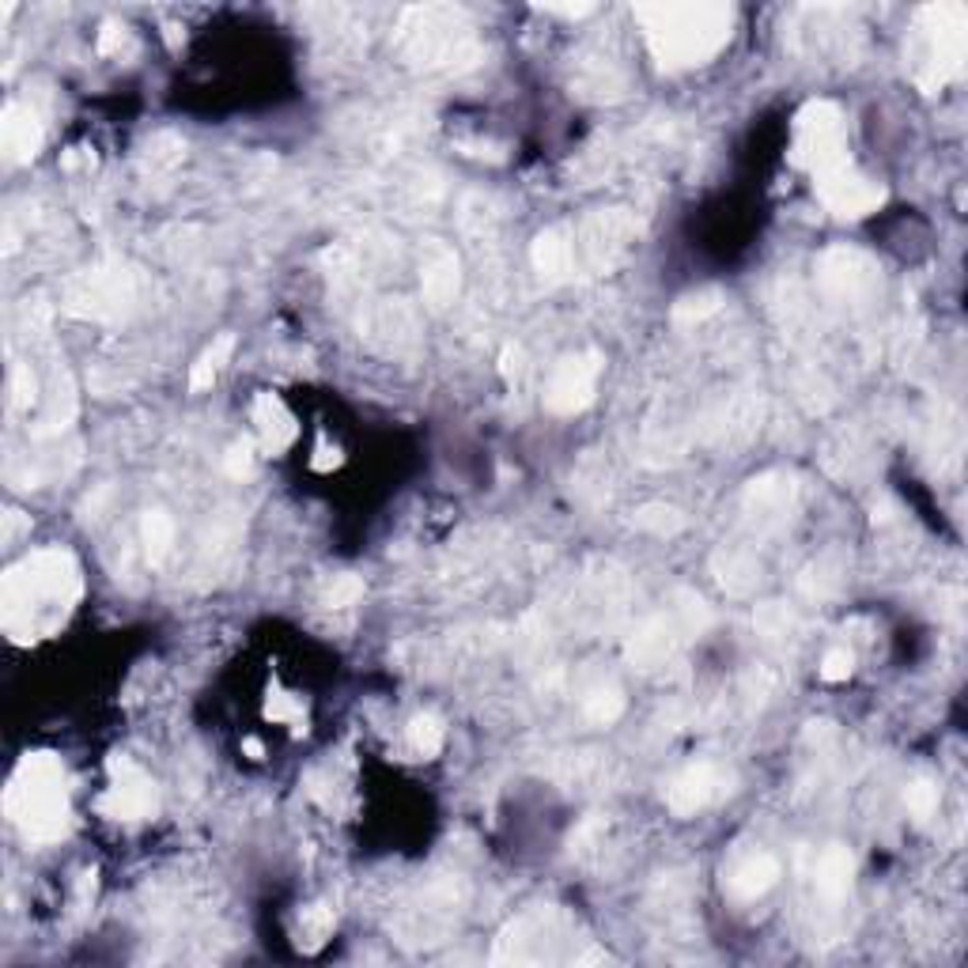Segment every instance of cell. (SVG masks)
Here are the masks:
<instances>
[{"mask_svg":"<svg viewBox=\"0 0 968 968\" xmlns=\"http://www.w3.org/2000/svg\"><path fill=\"white\" fill-rule=\"evenodd\" d=\"M80 598V564L69 549L31 552L23 564L8 568L0 587L4 629L16 643L50 635Z\"/></svg>","mask_w":968,"mask_h":968,"instance_id":"6da1fadb","label":"cell"},{"mask_svg":"<svg viewBox=\"0 0 968 968\" xmlns=\"http://www.w3.org/2000/svg\"><path fill=\"white\" fill-rule=\"evenodd\" d=\"M635 23L651 45V58L670 72L700 69L731 42V4H635Z\"/></svg>","mask_w":968,"mask_h":968,"instance_id":"7a4b0ae2","label":"cell"},{"mask_svg":"<svg viewBox=\"0 0 968 968\" xmlns=\"http://www.w3.org/2000/svg\"><path fill=\"white\" fill-rule=\"evenodd\" d=\"M4 809L27 840H58L69 825L64 768L53 753H27L4 791Z\"/></svg>","mask_w":968,"mask_h":968,"instance_id":"3957f363","label":"cell"},{"mask_svg":"<svg viewBox=\"0 0 968 968\" xmlns=\"http://www.w3.org/2000/svg\"><path fill=\"white\" fill-rule=\"evenodd\" d=\"M968 61V8L965 4H927L916 12V39H911V77L935 95L954 84Z\"/></svg>","mask_w":968,"mask_h":968,"instance_id":"277c9868","label":"cell"},{"mask_svg":"<svg viewBox=\"0 0 968 968\" xmlns=\"http://www.w3.org/2000/svg\"><path fill=\"white\" fill-rule=\"evenodd\" d=\"M398 50L412 69H469L481 58L458 8H409L398 23Z\"/></svg>","mask_w":968,"mask_h":968,"instance_id":"5b68a950","label":"cell"},{"mask_svg":"<svg viewBox=\"0 0 968 968\" xmlns=\"http://www.w3.org/2000/svg\"><path fill=\"white\" fill-rule=\"evenodd\" d=\"M707 621H712V610L704 605V598L689 594V590H681L677 594V605H670L666 613L651 617L648 624H643L640 632L632 635L629 643V659L635 662L640 670H654L662 666V662L674 654L681 643L693 640V635H700L707 629Z\"/></svg>","mask_w":968,"mask_h":968,"instance_id":"8992f818","label":"cell"},{"mask_svg":"<svg viewBox=\"0 0 968 968\" xmlns=\"http://www.w3.org/2000/svg\"><path fill=\"white\" fill-rule=\"evenodd\" d=\"M791 160L795 167L822 174L847 160L844 136V110L828 99H814L795 114V141H791Z\"/></svg>","mask_w":968,"mask_h":968,"instance_id":"52a82bcc","label":"cell"},{"mask_svg":"<svg viewBox=\"0 0 968 968\" xmlns=\"http://www.w3.org/2000/svg\"><path fill=\"white\" fill-rule=\"evenodd\" d=\"M602 367H605V359L598 348L564 356L557 367H552V375L546 383V409L557 412V417H575V412H583L598 394Z\"/></svg>","mask_w":968,"mask_h":968,"instance_id":"ba28073f","label":"cell"},{"mask_svg":"<svg viewBox=\"0 0 968 968\" xmlns=\"http://www.w3.org/2000/svg\"><path fill=\"white\" fill-rule=\"evenodd\" d=\"M814 186L822 205L840 220H863L885 205V190L874 179H866L852 160L814 174Z\"/></svg>","mask_w":968,"mask_h":968,"instance_id":"9c48e42d","label":"cell"},{"mask_svg":"<svg viewBox=\"0 0 968 968\" xmlns=\"http://www.w3.org/2000/svg\"><path fill=\"white\" fill-rule=\"evenodd\" d=\"M731 783H734V776L723 768V764H715V761H693V764H685V768H681L677 776L666 783L662 798H666L670 814L693 817V814H700V809L715 806L719 798L731 795V791H734Z\"/></svg>","mask_w":968,"mask_h":968,"instance_id":"30bf717a","label":"cell"},{"mask_svg":"<svg viewBox=\"0 0 968 968\" xmlns=\"http://www.w3.org/2000/svg\"><path fill=\"white\" fill-rule=\"evenodd\" d=\"M160 809V791L136 761L114 757L110 761V787L103 795V814L118 822H144Z\"/></svg>","mask_w":968,"mask_h":968,"instance_id":"8fae6325","label":"cell"},{"mask_svg":"<svg viewBox=\"0 0 968 968\" xmlns=\"http://www.w3.org/2000/svg\"><path fill=\"white\" fill-rule=\"evenodd\" d=\"M817 284L828 299L836 303H859L878 288V265L859 251L836 246L817 262Z\"/></svg>","mask_w":968,"mask_h":968,"instance_id":"7c38bea8","label":"cell"},{"mask_svg":"<svg viewBox=\"0 0 968 968\" xmlns=\"http://www.w3.org/2000/svg\"><path fill=\"white\" fill-rule=\"evenodd\" d=\"M125 303H133V273L122 265L91 269L72 288V310H84V315H118Z\"/></svg>","mask_w":968,"mask_h":968,"instance_id":"4fadbf2b","label":"cell"},{"mask_svg":"<svg viewBox=\"0 0 968 968\" xmlns=\"http://www.w3.org/2000/svg\"><path fill=\"white\" fill-rule=\"evenodd\" d=\"M795 477L791 473H764L745 488V514L757 519V527H783L795 507Z\"/></svg>","mask_w":968,"mask_h":968,"instance_id":"5bb4252c","label":"cell"},{"mask_svg":"<svg viewBox=\"0 0 968 968\" xmlns=\"http://www.w3.org/2000/svg\"><path fill=\"white\" fill-rule=\"evenodd\" d=\"M42 122L31 106L8 103L0 114V147H4L8 163H31L42 152Z\"/></svg>","mask_w":968,"mask_h":968,"instance_id":"9a60e30c","label":"cell"},{"mask_svg":"<svg viewBox=\"0 0 968 968\" xmlns=\"http://www.w3.org/2000/svg\"><path fill=\"white\" fill-rule=\"evenodd\" d=\"M530 262L546 281L560 284V281H571L579 269H575V235L571 227H549L533 238L530 246Z\"/></svg>","mask_w":968,"mask_h":968,"instance_id":"2e32d148","label":"cell"},{"mask_svg":"<svg viewBox=\"0 0 968 968\" xmlns=\"http://www.w3.org/2000/svg\"><path fill=\"white\" fill-rule=\"evenodd\" d=\"M420 288H424V303L431 310H442L458 299V288H462V269H458V257L447 246H431L428 257H424V273H420Z\"/></svg>","mask_w":968,"mask_h":968,"instance_id":"e0dca14e","label":"cell"},{"mask_svg":"<svg viewBox=\"0 0 968 968\" xmlns=\"http://www.w3.org/2000/svg\"><path fill=\"white\" fill-rule=\"evenodd\" d=\"M254 424H257V436H262V447L269 450V455L288 450L295 436H299V424H295L292 409L276 398V394H257L254 398Z\"/></svg>","mask_w":968,"mask_h":968,"instance_id":"ac0fdd59","label":"cell"},{"mask_svg":"<svg viewBox=\"0 0 968 968\" xmlns=\"http://www.w3.org/2000/svg\"><path fill=\"white\" fill-rule=\"evenodd\" d=\"M776 882H780V859L768 852L745 855V859L731 870V878H726V885H731V893L737 900H757Z\"/></svg>","mask_w":968,"mask_h":968,"instance_id":"d6986e66","label":"cell"},{"mask_svg":"<svg viewBox=\"0 0 968 968\" xmlns=\"http://www.w3.org/2000/svg\"><path fill=\"white\" fill-rule=\"evenodd\" d=\"M852 878H855V859L844 844H833L828 852L817 859V870H814V882H817V893L828 905H840L852 893Z\"/></svg>","mask_w":968,"mask_h":968,"instance_id":"ffe728a7","label":"cell"},{"mask_svg":"<svg viewBox=\"0 0 968 968\" xmlns=\"http://www.w3.org/2000/svg\"><path fill=\"white\" fill-rule=\"evenodd\" d=\"M715 571H719V583H723L731 594H745V590L757 587L761 579V564L757 557H750L745 549H726L715 557Z\"/></svg>","mask_w":968,"mask_h":968,"instance_id":"44dd1931","label":"cell"},{"mask_svg":"<svg viewBox=\"0 0 968 968\" xmlns=\"http://www.w3.org/2000/svg\"><path fill=\"white\" fill-rule=\"evenodd\" d=\"M141 541H144L147 560H152V564H163V560L171 557V549H174V519H171V514L160 511V507H155V511H144Z\"/></svg>","mask_w":968,"mask_h":968,"instance_id":"7402d4cb","label":"cell"},{"mask_svg":"<svg viewBox=\"0 0 968 968\" xmlns=\"http://www.w3.org/2000/svg\"><path fill=\"white\" fill-rule=\"evenodd\" d=\"M232 353H235V337H232V334H220V337L205 348V353H201L197 364H193V371H190V390H193V394L208 390V386L216 383L220 367H224L227 359H232Z\"/></svg>","mask_w":968,"mask_h":968,"instance_id":"603a6c76","label":"cell"},{"mask_svg":"<svg viewBox=\"0 0 968 968\" xmlns=\"http://www.w3.org/2000/svg\"><path fill=\"white\" fill-rule=\"evenodd\" d=\"M295 935H299V946L307 949V954H315V949L326 946V938L334 935V911H329L326 905H310L299 911V927H295Z\"/></svg>","mask_w":968,"mask_h":968,"instance_id":"cb8c5ba5","label":"cell"},{"mask_svg":"<svg viewBox=\"0 0 968 968\" xmlns=\"http://www.w3.org/2000/svg\"><path fill=\"white\" fill-rule=\"evenodd\" d=\"M719 307H723V292H719V288L689 292V295H681V299L674 303V322H677V326H696V322L712 318Z\"/></svg>","mask_w":968,"mask_h":968,"instance_id":"d4e9b609","label":"cell"},{"mask_svg":"<svg viewBox=\"0 0 968 968\" xmlns=\"http://www.w3.org/2000/svg\"><path fill=\"white\" fill-rule=\"evenodd\" d=\"M583 715L590 719L594 726H610L617 719L624 715V693L617 685H605V689H594V693L583 696Z\"/></svg>","mask_w":968,"mask_h":968,"instance_id":"484cf974","label":"cell"},{"mask_svg":"<svg viewBox=\"0 0 968 968\" xmlns=\"http://www.w3.org/2000/svg\"><path fill=\"white\" fill-rule=\"evenodd\" d=\"M632 522L640 530H648V533H659V538H670V533L685 530V514H681L677 507H670V503H648V507H640Z\"/></svg>","mask_w":968,"mask_h":968,"instance_id":"4316f807","label":"cell"},{"mask_svg":"<svg viewBox=\"0 0 968 968\" xmlns=\"http://www.w3.org/2000/svg\"><path fill=\"white\" fill-rule=\"evenodd\" d=\"M442 742H447V731H442V723L436 715H417L409 723V745L412 753H420V757H436V753L442 750Z\"/></svg>","mask_w":968,"mask_h":968,"instance_id":"83f0119b","label":"cell"},{"mask_svg":"<svg viewBox=\"0 0 968 968\" xmlns=\"http://www.w3.org/2000/svg\"><path fill=\"white\" fill-rule=\"evenodd\" d=\"M905 806H908V814L916 817L919 825L930 822V817H935V809H938V787L930 780H911L908 791H905Z\"/></svg>","mask_w":968,"mask_h":968,"instance_id":"f1b7e54d","label":"cell"},{"mask_svg":"<svg viewBox=\"0 0 968 968\" xmlns=\"http://www.w3.org/2000/svg\"><path fill=\"white\" fill-rule=\"evenodd\" d=\"M95 50L103 53V58H129V53H136V39H133V31H129L125 23L106 20L103 31H99Z\"/></svg>","mask_w":968,"mask_h":968,"instance_id":"f546056e","label":"cell"},{"mask_svg":"<svg viewBox=\"0 0 968 968\" xmlns=\"http://www.w3.org/2000/svg\"><path fill=\"white\" fill-rule=\"evenodd\" d=\"M8 401H12V409H31L39 401V379H34L31 367L23 364L12 367V375H8Z\"/></svg>","mask_w":968,"mask_h":968,"instance_id":"4dcf8cb0","label":"cell"},{"mask_svg":"<svg viewBox=\"0 0 968 968\" xmlns=\"http://www.w3.org/2000/svg\"><path fill=\"white\" fill-rule=\"evenodd\" d=\"M753 624L761 629L764 640H783V635L795 629V617L783 610L780 602H768V605H761V610L753 613Z\"/></svg>","mask_w":968,"mask_h":968,"instance_id":"1f68e13d","label":"cell"},{"mask_svg":"<svg viewBox=\"0 0 968 968\" xmlns=\"http://www.w3.org/2000/svg\"><path fill=\"white\" fill-rule=\"evenodd\" d=\"M359 598H364V583H359V575H337L334 583L326 587V605H329V610H348V605H356Z\"/></svg>","mask_w":968,"mask_h":968,"instance_id":"d6a6232c","label":"cell"},{"mask_svg":"<svg viewBox=\"0 0 968 968\" xmlns=\"http://www.w3.org/2000/svg\"><path fill=\"white\" fill-rule=\"evenodd\" d=\"M182 152H186V144H182L179 136L160 133L152 144H147V163H152V167H174V163L182 160Z\"/></svg>","mask_w":968,"mask_h":968,"instance_id":"836d02e7","label":"cell"},{"mask_svg":"<svg viewBox=\"0 0 968 968\" xmlns=\"http://www.w3.org/2000/svg\"><path fill=\"white\" fill-rule=\"evenodd\" d=\"M224 473L232 477V481H243V477L254 473V442L251 439L235 442V447L227 450V455H224Z\"/></svg>","mask_w":968,"mask_h":968,"instance_id":"e575fe53","label":"cell"},{"mask_svg":"<svg viewBox=\"0 0 968 968\" xmlns=\"http://www.w3.org/2000/svg\"><path fill=\"white\" fill-rule=\"evenodd\" d=\"M852 670H855V654L847 648L825 651V659H822V677L825 681H847V677H852Z\"/></svg>","mask_w":968,"mask_h":968,"instance_id":"d590c367","label":"cell"},{"mask_svg":"<svg viewBox=\"0 0 968 968\" xmlns=\"http://www.w3.org/2000/svg\"><path fill=\"white\" fill-rule=\"evenodd\" d=\"M265 715H269L273 723H299V719H303V704L292 693H276L269 700V707H265Z\"/></svg>","mask_w":968,"mask_h":968,"instance_id":"8d00e7d4","label":"cell"},{"mask_svg":"<svg viewBox=\"0 0 968 968\" xmlns=\"http://www.w3.org/2000/svg\"><path fill=\"white\" fill-rule=\"evenodd\" d=\"M500 371L507 375V383H519L522 375H527V353H522V345H507L500 353Z\"/></svg>","mask_w":968,"mask_h":968,"instance_id":"74e56055","label":"cell"},{"mask_svg":"<svg viewBox=\"0 0 968 968\" xmlns=\"http://www.w3.org/2000/svg\"><path fill=\"white\" fill-rule=\"evenodd\" d=\"M546 12L564 16V20H583V16H594L598 4H546Z\"/></svg>","mask_w":968,"mask_h":968,"instance_id":"f35d334b","label":"cell"},{"mask_svg":"<svg viewBox=\"0 0 968 968\" xmlns=\"http://www.w3.org/2000/svg\"><path fill=\"white\" fill-rule=\"evenodd\" d=\"M310 466H315V469H322V473H326V469H334V466H340V450H337V447H334V450H329V447H326V442H322V447L315 450V458H310Z\"/></svg>","mask_w":968,"mask_h":968,"instance_id":"ab89813d","label":"cell"},{"mask_svg":"<svg viewBox=\"0 0 968 968\" xmlns=\"http://www.w3.org/2000/svg\"><path fill=\"white\" fill-rule=\"evenodd\" d=\"M23 527H27V522L20 519V511H4V541H12Z\"/></svg>","mask_w":968,"mask_h":968,"instance_id":"60d3db41","label":"cell"},{"mask_svg":"<svg viewBox=\"0 0 968 968\" xmlns=\"http://www.w3.org/2000/svg\"><path fill=\"white\" fill-rule=\"evenodd\" d=\"M243 753H246V757H251V761H262V757H265V745L257 742V737H243Z\"/></svg>","mask_w":968,"mask_h":968,"instance_id":"b9f144b4","label":"cell"}]
</instances>
